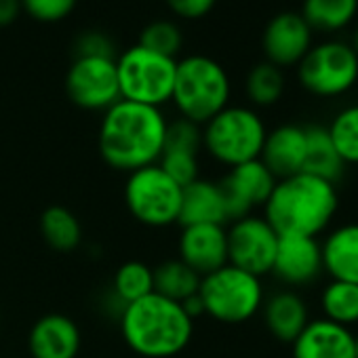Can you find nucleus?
Masks as SVG:
<instances>
[{
    "label": "nucleus",
    "instance_id": "obj_1",
    "mask_svg": "<svg viewBox=\"0 0 358 358\" xmlns=\"http://www.w3.org/2000/svg\"><path fill=\"white\" fill-rule=\"evenodd\" d=\"M166 124L158 108L118 99L103 112L99 154L112 169L127 173L156 164L164 148Z\"/></svg>",
    "mask_w": 358,
    "mask_h": 358
},
{
    "label": "nucleus",
    "instance_id": "obj_2",
    "mask_svg": "<svg viewBox=\"0 0 358 358\" xmlns=\"http://www.w3.org/2000/svg\"><path fill=\"white\" fill-rule=\"evenodd\" d=\"M120 331L127 345L143 358H171L184 352L194 333V320L184 306L150 293L120 312Z\"/></svg>",
    "mask_w": 358,
    "mask_h": 358
},
{
    "label": "nucleus",
    "instance_id": "obj_3",
    "mask_svg": "<svg viewBox=\"0 0 358 358\" xmlns=\"http://www.w3.org/2000/svg\"><path fill=\"white\" fill-rule=\"evenodd\" d=\"M339 199L335 184L308 173L276 182L266 207V222L282 234L318 236L337 211Z\"/></svg>",
    "mask_w": 358,
    "mask_h": 358
},
{
    "label": "nucleus",
    "instance_id": "obj_4",
    "mask_svg": "<svg viewBox=\"0 0 358 358\" xmlns=\"http://www.w3.org/2000/svg\"><path fill=\"white\" fill-rule=\"evenodd\" d=\"M228 99L230 78L215 59L190 55L177 62L171 101L182 112V118L205 124L228 108Z\"/></svg>",
    "mask_w": 358,
    "mask_h": 358
},
{
    "label": "nucleus",
    "instance_id": "obj_5",
    "mask_svg": "<svg viewBox=\"0 0 358 358\" xmlns=\"http://www.w3.org/2000/svg\"><path fill=\"white\" fill-rule=\"evenodd\" d=\"M266 135L268 131L257 112L241 106H228L205 122L203 145L217 162L232 169L257 160Z\"/></svg>",
    "mask_w": 358,
    "mask_h": 358
},
{
    "label": "nucleus",
    "instance_id": "obj_6",
    "mask_svg": "<svg viewBox=\"0 0 358 358\" xmlns=\"http://www.w3.org/2000/svg\"><path fill=\"white\" fill-rule=\"evenodd\" d=\"M199 295L205 314L226 324L247 322L264 303L262 280L232 264L203 276Z\"/></svg>",
    "mask_w": 358,
    "mask_h": 358
},
{
    "label": "nucleus",
    "instance_id": "obj_7",
    "mask_svg": "<svg viewBox=\"0 0 358 358\" xmlns=\"http://www.w3.org/2000/svg\"><path fill=\"white\" fill-rule=\"evenodd\" d=\"M177 62L152 53L139 45L127 49L116 59L120 99L160 108L171 101Z\"/></svg>",
    "mask_w": 358,
    "mask_h": 358
},
{
    "label": "nucleus",
    "instance_id": "obj_8",
    "mask_svg": "<svg viewBox=\"0 0 358 358\" xmlns=\"http://www.w3.org/2000/svg\"><path fill=\"white\" fill-rule=\"evenodd\" d=\"M184 188L158 166L150 164L129 173L124 184V203L131 215L150 228L177 224Z\"/></svg>",
    "mask_w": 358,
    "mask_h": 358
},
{
    "label": "nucleus",
    "instance_id": "obj_9",
    "mask_svg": "<svg viewBox=\"0 0 358 358\" xmlns=\"http://www.w3.org/2000/svg\"><path fill=\"white\" fill-rule=\"evenodd\" d=\"M299 80L312 95H341L358 80V55L345 43L318 45L299 62Z\"/></svg>",
    "mask_w": 358,
    "mask_h": 358
},
{
    "label": "nucleus",
    "instance_id": "obj_10",
    "mask_svg": "<svg viewBox=\"0 0 358 358\" xmlns=\"http://www.w3.org/2000/svg\"><path fill=\"white\" fill-rule=\"evenodd\" d=\"M228 234V264L262 278L272 272L278 234L264 220L255 215H247L243 220L232 222Z\"/></svg>",
    "mask_w": 358,
    "mask_h": 358
},
{
    "label": "nucleus",
    "instance_id": "obj_11",
    "mask_svg": "<svg viewBox=\"0 0 358 358\" xmlns=\"http://www.w3.org/2000/svg\"><path fill=\"white\" fill-rule=\"evenodd\" d=\"M66 91L78 108L106 112L120 99L116 59L76 57L66 74Z\"/></svg>",
    "mask_w": 358,
    "mask_h": 358
},
{
    "label": "nucleus",
    "instance_id": "obj_12",
    "mask_svg": "<svg viewBox=\"0 0 358 358\" xmlns=\"http://www.w3.org/2000/svg\"><path fill=\"white\" fill-rule=\"evenodd\" d=\"M217 184L226 203L228 222H236V220L251 215L255 207L268 203L276 186V177L257 158V160L232 166L230 173Z\"/></svg>",
    "mask_w": 358,
    "mask_h": 358
},
{
    "label": "nucleus",
    "instance_id": "obj_13",
    "mask_svg": "<svg viewBox=\"0 0 358 358\" xmlns=\"http://www.w3.org/2000/svg\"><path fill=\"white\" fill-rule=\"evenodd\" d=\"M312 28L297 13L285 11L274 15L264 30V53L276 68L299 64L310 51Z\"/></svg>",
    "mask_w": 358,
    "mask_h": 358
},
{
    "label": "nucleus",
    "instance_id": "obj_14",
    "mask_svg": "<svg viewBox=\"0 0 358 358\" xmlns=\"http://www.w3.org/2000/svg\"><path fill=\"white\" fill-rule=\"evenodd\" d=\"M272 272L287 285H308L322 272V249L314 236H278Z\"/></svg>",
    "mask_w": 358,
    "mask_h": 358
},
{
    "label": "nucleus",
    "instance_id": "obj_15",
    "mask_svg": "<svg viewBox=\"0 0 358 358\" xmlns=\"http://www.w3.org/2000/svg\"><path fill=\"white\" fill-rule=\"evenodd\" d=\"M179 259L196 274L207 276L228 264V234L224 226H188L179 236Z\"/></svg>",
    "mask_w": 358,
    "mask_h": 358
},
{
    "label": "nucleus",
    "instance_id": "obj_16",
    "mask_svg": "<svg viewBox=\"0 0 358 358\" xmlns=\"http://www.w3.org/2000/svg\"><path fill=\"white\" fill-rule=\"evenodd\" d=\"M28 348L32 358H76L80 352V329L66 314H47L30 329Z\"/></svg>",
    "mask_w": 358,
    "mask_h": 358
},
{
    "label": "nucleus",
    "instance_id": "obj_17",
    "mask_svg": "<svg viewBox=\"0 0 358 358\" xmlns=\"http://www.w3.org/2000/svg\"><path fill=\"white\" fill-rule=\"evenodd\" d=\"M293 358H356L354 335L327 318L310 320L293 341Z\"/></svg>",
    "mask_w": 358,
    "mask_h": 358
},
{
    "label": "nucleus",
    "instance_id": "obj_18",
    "mask_svg": "<svg viewBox=\"0 0 358 358\" xmlns=\"http://www.w3.org/2000/svg\"><path fill=\"white\" fill-rule=\"evenodd\" d=\"M259 160L276 177V182L301 173L306 160V127L282 124L268 133Z\"/></svg>",
    "mask_w": 358,
    "mask_h": 358
},
{
    "label": "nucleus",
    "instance_id": "obj_19",
    "mask_svg": "<svg viewBox=\"0 0 358 358\" xmlns=\"http://www.w3.org/2000/svg\"><path fill=\"white\" fill-rule=\"evenodd\" d=\"M228 222L226 203L220 190V184L196 179L188 184L182 192V207H179L177 224L182 228L201 226V224H217L224 226Z\"/></svg>",
    "mask_w": 358,
    "mask_h": 358
},
{
    "label": "nucleus",
    "instance_id": "obj_20",
    "mask_svg": "<svg viewBox=\"0 0 358 358\" xmlns=\"http://www.w3.org/2000/svg\"><path fill=\"white\" fill-rule=\"evenodd\" d=\"M322 249V270L333 280L358 285V224H348L333 230Z\"/></svg>",
    "mask_w": 358,
    "mask_h": 358
},
{
    "label": "nucleus",
    "instance_id": "obj_21",
    "mask_svg": "<svg viewBox=\"0 0 358 358\" xmlns=\"http://www.w3.org/2000/svg\"><path fill=\"white\" fill-rule=\"evenodd\" d=\"M264 318L268 331L282 343H293L310 322L303 299L291 291L272 295L264 306Z\"/></svg>",
    "mask_w": 358,
    "mask_h": 358
},
{
    "label": "nucleus",
    "instance_id": "obj_22",
    "mask_svg": "<svg viewBox=\"0 0 358 358\" xmlns=\"http://www.w3.org/2000/svg\"><path fill=\"white\" fill-rule=\"evenodd\" d=\"M345 162L337 154L333 139L329 135V129L312 124L306 127V160L303 171L308 175H314L318 179H324L329 184H335L343 173Z\"/></svg>",
    "mask_w": 358,
    "mask_h": 358
},
{
    "label": "nucleus",
    "instance_id": "obj_23",
    "mask_svg": "<svg viewBox=\"0 0 358 358\" xmlns=\"http://www.w3.org/2000/svg\"><path fill=\"white\" fill-rule=\"evenodd\" d=\"M201 274H196L182 259H169L154 268V293L164 295L173 301L182 303L201 289Z\"/></svg>",
    "mask_w": 358,
    "mask_h": 358
},
{
    "label": "nucleus",
    "instance_id": "obj_24",
    "mask_svg": "<svg viewBox=\"0 0 358 358\" xmlns=\"http://www.w3.org/2000/svg\"><path fill=\"white\" fill-rule=\"evenodd\" d=\"M41 230L49 247L55 251H72L83 241L80 222L66 207L53 205L41 217Z\"/></svg>",
    "mask_w": 358,
    "mask_h": 358
},
{
    "label": "nucleus",
    "instance_id": "obj_25",
    "mask_svg": "<svg viewBox=\"0 0 358 358\" xmlns=\"http://www.w3.org/2000/svg\"><path fill=\"white\" fill-rule=\"evenodd\" d=\"M358 0H303L301 17L312 30L333 32L352 22Z\"/></svg>",
    "mask_w": 358,
    "mask_h": 358
},
{
    "label": "nucleus",
    "instance_id": "obj_26",
    "mask_svg": "<svg viewBox=\"0 0 358 358\" xmlns=\"http://www.w3.org/2000/svg\"><path fill=\"white\" fill-rule=\"evenodd\" d=\"M154 293V270L141 262L122 264L112 280V295L122 306H129L145 295Z\"/></svg>",
    "mask_w": 358,
    "mask_h": 358
},
{
    "label": "nucleus",
    "instance_id": "obj_27",
    "mask_svg": "<svg viewBox=\"0 0 358 358\" xmlns=\"http://www.w3.org/2000/svg\"><path fill=\"white\" fill-rule=\"evenodd\" d=\"M322 310L327 320L348 327L358 322V285L333 280L322 291Z\"/></svg>",
    "mask_w": 358,
    "mask_h": 358
},
{
    "label": "nucleus",
    "instance_id": "obj_28",
    "mask_svg": "<svg viewBox=\"0 0 358 358\" xmlns=\"http://www.w3.org/2000/svg\"><path fill=\"white\" fill-rule=\"evenodd\" d=\"M285 91V78L280 68L274 64H257L249 76H247V95L255 106H272L282 97Z\"/></svg>",
    "mask_w": 358,
    "mask_h": 358
},
{
    "label": "nucleus",
    "instance_id": "obj_29",
    "mask_svg": "<svg viewBox=\"0 0 358 358\" xmlns=\"http://www.w3.org/2000/svg\"><path fill=\"white\" fill-rule=\"evenodd\" d=\"M329 135L345 164H358V106L341 110L329 127Z\"/></svg>",
    "mask_w": 358,
    "mask_h": 358
},
{
    "label": "nucleus",
    "instance_id": "obj_30",
    "mask_svg": "<svg viewBox=\"0 0 358 358\" xmlns=\"http://www.w3.org/2000/svg\"><path fill=\"white\" fill-rule=\"evenodd\" d=\"M182 43H184L182 30L166 20L148 24L139 36V47H143L152 53L171 57V59H175V55L179 53V49H182Z\"/></svg>",
    "mask_w": 358,
    "mask_h": 358
},
{
    "label": "nucleus",
    "instance_id": "obj_31",
    "mask_svg": "<svg viewBox=\"0 0 358 358\" xmlns=\"http://www.w3.org/2000/svg\"><path fill=\"white\" fill-rule=\"evenodd\" d=\"M156 164L182 188H186L188 184L199 179V154L179 152V150H162Z\"/></svg>",
    "mask_w": 358,
    "mask_h": 358
},
{
    "label": "nucleus",
    "instance_id": "obj_32",
    "mask_svg": "<svg viewBox=\"0 0 358 358\" xmlns=\"http://www.w3.org/2000/svg\"><path fill=\"white\" fill-rule=\"evenodd\" d=\"M203 148V129L201 124L177 118L166 124V135H164V148L162 150H179V152H192L199 154Z\"/></svg>",
    "mask_w": 358,
    "mask_h": 358
},
{
    "label": "nucleus",
    "instance_id": "obj_33",
    "mask_svg": "<svg viewBox=\"0 0 358 358\" xmlns=\"http://www.w3.org/2000/svg\"><path fill=\"white\" fill-rule=\"evenodd\" d=\"M76 57H89V59H116V47L114 41L97 30L83 32L74 41V59Z\"/></svg>",
    "mask_w": 358,
    "mask_h": 358
},
{
    "label": "nucleus",
    "instance_id": "obj_34",
    "mask_svg": "<svg viewBox=\"0 0 358 358\" xmlns=\"http://www.w3.org/2000/svg\"><path fill=\"white\" fill-rule=\"evenodd\" d=\"M78 0H22V11H26L30 17L51 24V22H62L66 20Z\"/></svg>",
    "mask_w": 358,
    "mask_h": 358
},
{
    "label": "nucleus",
    "instance_id": "obj_35",
    "mask_svg": "<svg viewBox=\"0 0 358 358\" xmlns=\"http://www.w3.org/2000/svg\"><path fill=\"white\" fill-rule=\"evenodd\" d=\"M217 0H166L171 11L184 20H201L213 11Z\"/></svg>",
    "mask_w": 358,
    "mask_h": 358
},
{
    "label": "nucleus",
    "instance_id": "obj_36",
    "mask_svg": "<svg viewBox=\"0 0 358 358\" xmlns=\"http://www.w3.org/2000/svg\"><path fill=\"white\" fill-rule=\"evenodd\" d=\"M22 11V0H0V28L11 26Z\"/></svg>",
    "mask_w": 358,
    "mask_h": 358
},
{
    "label": "nucleus",
    "instance_id": "obj_37",
    "mask_svg": "<svg viewBox=\"0 0 358 358\" xmlns=\"http://www.w3.org/2000/svg\"><path fill=\"white\" fill-rule=\"evenodd\" d=\"M182 306H184L186 314H188L192 320L205 314V306H203V299H201V295H199V293H196V295H192V297H188V299H184V301H182Z\"/></svg>",
    "mask_w": 358,
    "mask_h": 358
},
{
    "label": "nucleus",
    "instance_id": "obj_38",
    "mask_svg": "<svg viewBox=\"0 0 358 358\" xmlns=\"http://www.w3.org/2000/svg\"><path fill=\"white\" fill-rule=\"evenodd\" d=\"M354 51H356V55H358V28H356V32H354V47H352Z\"/></svg>",
    "mask_w": 358,
    "mask_h": 358
},
{
    "label": "nucleus",
    "instance_id": "obj_39",
    "mask_svg": "<svg viewBox=\"0 0 358 358\" xmlns=\"http://www.w3.org/2000/svg\"><path fill=\"white\" fill-rule=\"evenodd\" d=\"M354 348H356V358H358V335H354Z\"/></svg>",
    "mask_w": 358,
    "mask_h": 358
}]
</instances>
